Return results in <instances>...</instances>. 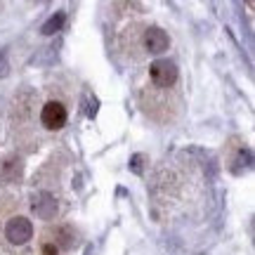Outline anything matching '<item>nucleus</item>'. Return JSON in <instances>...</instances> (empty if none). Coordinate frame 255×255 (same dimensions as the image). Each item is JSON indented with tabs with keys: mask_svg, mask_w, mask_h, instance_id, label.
<instances>
[{
	"mask_svg": "<svg viewBox=\"0 0 255 255\" xmlns=\"http://www.w3.org/2000/svg\"><path fill=\"white\" fill-rule=\"evenodd\" d=\"M177 66L170 59H156L151 66H149V81L156 90H170L177 85Z\"/></svg>",
	"mask_w": 255,
	"mask_h": 255,
	"instance_id": "nucleus-1",
	"label": "nucleus"
},
{
	"mask_svg": "<svg viewBox=\"0 0 255 255\" xmlns=\"http://www.w3.org/2000/svg\"><path fill=\"white\" fill-rule=\"evenodd\" d=\"M40 255H59V248H57V244L52 241L50 234L40 239Z\"/></svg>",
	"mask_w": 255,
	"mask_h": 255,
	"instance_id": "nucleus-9",
	"label": "nucleus"
},
{
	"mask_svg": "<svg viewBox=\"0 0 255 255\" xmlns=\"http://www.w3.org/2000/svg\"><path fill=\"white\" fill-rule=\"evenodd\" d=\"M69 121V111H66V104L59 100H47L43 107H40V126L55 132V130H62Z\"/></svg>",
	"mask_w": 255,
	"mask_h": 255,
	"instance_id": "nucleus-2",
	"label": "nucleus"
},
{
	"mask_svg": "<svg viewBox=\"0 0 255 255\" xmlns=\"http://www.w3.org/2000/svg\"><path fill=\"white\" fill-rule=\"evenodd\" d=\"M31 208L40 220H52L57 215V199L50 194V191H38L33 196V203Z\"/></svg>",
	"mask_w": 255,
	"mask_h": 255,
	"instance_id": "nucleus-6",
	"label": "nucleus"
},
{
	"mask_svg": "<svg viewBox=\"0 0 255 255\" xmlns=\"http://www.w3.org/2000/svg\"><path fill=\"white\" fill-rule=\"evenodd\" d=\"M64 21H66V14H64V12H55V14L47 19L45 24H43V28H40V31H43L45 36H52V33H57V31H62Z\"/></svg>",
	"mask_w": 255,
	"mask_h": 255,
	"instance_id": "nucleus-8",
	"label": "nucleus"
},
{
	"mask_svg": "<svg viewBox=\"0 0 255 255\" xmlns=\"http://www.w3.org/2000/svg\"><path fill=\"white\" fill-rule=\"evenodd\" d=\"M24 177V163L19 156H5L0 161V182L2 184H14Z\"/></svg>",
	"mask_w": 255,
	"mask_h": 255,
	"instance_id": "nucleus-5",
	"label": "nucleus"
},
{
	"mask_svg": "<svg viewBox=\"0 0 255 255\" xmlns=\"http://www.w3.org/2000/svg\"><path fill=\"white\" fill-rule=\"evenodd\" d=\"M5 239L12 246H26L33 239V222L24 215H14L5 222Z\"/></svg>",
	"mask_w": 255,
	"mask_h": 255,
	"instance_id": "nucleus-3",
	"label": "nucleus"
},
{
	"mask_svg": "<svg viewBox=\"0 0 255 255\" xmlns=\"http://www.w3.org/2000/svg\"><path fill=\"white\" fill-rule=\"evenodd\" d=\"M9 73V64H7V57H5V52H0V78H5Z\"/></svg>",
	"mask_w": 255,
	"mask_h": 255,
	"instance_id": "nucleus-10",
	"label": "nucleus"
},
{
	"mask_svg": "<svg viewBox=\"0 0 255 255\" xmlns=\"http://www.w3.org/2000/svg\"><path fill=\"white\" fill-rule=\"evenodd\" d=\"M168 45H170V38H168V33L163 28L146 26L142 31V47H144V52H149V55H163L168 50Z\"/></svg>",
	"mask_w": 255,
	"mask_h": 255,
	"instance_id": "nucleus-4",
	"label": "nucleus"
},
{
	"mask_svg": "<svg viewBox=\"0 0 255 255\" xmlns=\"http://www.w3.org/2000/svg\"><path fill=\"white\" fill-rule=\"evenodd\" d=\"M50 237H52V241L57 244V248L59 251H69V248H73L76 244H78V234H76V229L71 227V225H57L52 232H47Z\"/></svg>",
	"mask_w": 255,
	"mask_h": 255,
	"instance_id": "nucleus-7",
	"label": "nucleus"
}]
</instances>
